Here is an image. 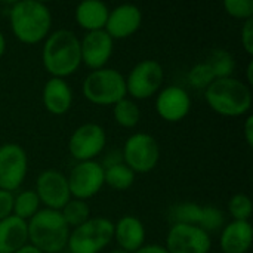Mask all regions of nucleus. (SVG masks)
<instances>
[{"label": "nucleus", "mask_w": 253, "mask_h": 253, "mask_svg": "<svg viewBox=\"0 0 253 253\" xmlns=\"http://www.w3.org/2000/svg\"><path fill=\"white\" fill-rule=\"evenodd\" d=\"M42 61L44 70L56 79L71 76L82 64L80 40L70 30H56L44 39Z\"/></svg>", "instance_id": "1"}, {"label": "nucleus", "mask_w": 253, "mask_h": 253, "mask_svg": "<svg viewBox=\"0 0 253 253\" xmlns=\"http://www.w3.org/2000/svg\"><path fill=\"white\" fill-rule=\"evenodd\" d=\"M13 36L25 44H36L50 34L52 13L49 7L37 0L16 1L9 12Z\"/></svg>", "instance_id": "2"}, {"label": "nucleus", "mask_w": 253, "mask_h": 253, "mask_svg": "<svg viewBox=\"0 0 253 253\" xmlns=\"http://www.w3.org/2000/svg\"><path fill=\"white\" fill-rule=\"evenodd\" d=\"M206 102L218 114L225 117L245 116L252 107L251 87L239 79H216L206 89Z\"/></svg>", "instance_id": "3"}, {"label": "nucleus", "mask_w": 253, "mask_h": 253, "mask_svg": "<svg viewBox=\"0 0 253 253\" xmlns=\"http://www.w3.org/2000/svg\"><path fill=\"white\" fill-rule=\"evenodd\" d=\"M27 227L30 245L42 253H59L67 248L70 227L59 211L40 209L27 222Z\"/></svg>", "instance_id": "4"}, {"label": "nucleus", "mask_w": 253, "mask_h": 253, "mask_svg": "<svg viewBox=\"0 0 253 253\" xmlns=\"http://www.w3.org/2000/svg\"><path fill=\"white\" fill-rule=\"evenodd\" d=\"M82 92L84 98L96 105H114L126 98V80L114 68L95 70L83 82Z\"/></svg>", "instance_id": "5"}, {"label": "nucleus", "mask_w": 253, "mask_h": 253, "mask_svg": "<svg viewBox=\"0 0 253 253\" xmlns=\"http://www.w3.org/2000/svg\"><path fill=\"white\" fill-rule=\"evenodd\" d=\"M114 236V224L107 218H90L76 227L68 237L71 253H99L105 249Z\"/></svg>", "instance_id": "6"}, {"label": "nucleus", "mask_w": 253, "mask_h": 253, "mask_svg": "<svg viewBox=\"0 0 253 253\" xmlns=\"http://www.w3.org/2000/svg\"><path fill=\"white\" fill-rule=\"evenodd\" d=\"M122 159L123 163L135 173H148L160 160V148L154 136L138 132L126 139Z\"/></svg>", "instance_id": "7"}, {"label": "nucleus", "mask_w": 253, "mask_h": 253, "mask_svg": "<svg viewBox=\"0 0 253 253\" xmlns=\"http://www.w3.org/2000/svg\"><path fill=\"white\" fill-rule=\"evenodd\" d=\"M163 67L154 59L138 62L129 73L126 80V92L135 99H147L156 95L163 83Z\"/></svg>", "instance_id": "8"}, {"label": "nucleus", "mask_w": 253, "mask_h": 253, "mask_svg": "<svg viewBox=\"0 0 253 253\" xmlns=\"http://www.w3.org/2000/svg\"><path fill=\"white\" fill-rule=\"evenodd\" d=\"M70 194L77 200H87L96 196L104 184V168L101 163L90 162H79L67 176Z\"/></svg>", "instance_id": "9"}, {"label": "nucleus", "mask_w": 253, "mask_h": 253, "mask_svg": "<svg viewBox=\"0 0 253 253\" xmlns=\"http://www.w3.org/2000/svg\"><path fill=\"white\" fill-rule=\"evenodd\" d=\"M28 172V157L22 147L4 144L0 147V190L13 193L18 190Z\"/></svg>", "instance_id": "10"}, {"label": "nucleus", "mask_w": 253, "mask_h": 253, "mask_svg": "<svg viewBox=\"0 0 253 253\" xmlns=\"http://www.w3.org/2000/svg\"><path fill=\"white\" fill-rule=\"evenodd\" d=\"M107 144V133L96 123L79 126L70 136L68 151L79 162H90L98 157Z\"/></svg>", "instance_id": "11"}, {"label": "nucleus", "mask_w": 253, "mask_h": 253, "mask_svg": "<svg viewBox=\"0 0 253 253\" xmlns=\"http://www.w3.org/2000/svg\"><path fill=\"white\" fill-rule=\"evenodd\" d=\"M165 248L169 253H209L212 240L197 225L173 224L166 236Z\"/></svg>", "instance_id": "12"}, {"label": "nucleus", "mask_w": 253, "mask_h": 253, "mask_svg": "<svg viewBox=\"0 0 253 253\" xmlns=\"http://www.w3.org/2000/svg\"><path fill=\"white\" fill-rule=\"evenodd\" d=\"M34 191L40 203L52 211H61L71 200L67 176L52 169L44 170L37 176Z\"/></svg>", "instance_id": "13"}, {"label": "nucleus", "mask_w": 253, "mask_h": 253, "mask_svg": "<svg viewBox=\"0 0 253 253\" xmlns=\"http://www.w3.org/2000/svg\"><path fill=\"white\" fill-rule=\"evenodd\" d=\"M114 40L107 34L105 30L90 31L80 40L82 62L90 70L105 68V64L113 55Z\"/></svg>", "instance_id": "14"}, {"label": "nucleus", "mask_w": 253, "mask_h": 253, "mask_svg": "<svg viewBox=\"0 0 253 253\" xmlns=\"http://www.w3.org/2000/svg\"><path fill=\"white\" fill-rule=\"evenodd\" d=\"M191 110V98L181 86L165 87L156 99V111L169 123H178L184 120Z\"/></svg>", "instance_id": "15"}, {"label": "nucleus", "mask_w": 253, "mask_h": 253, "mask_svg": "<svg viewBox=\"0 0 253 253\" xmlns=\"http://www.w3.org/2000/svg\"><path fill=\"white\" fill-rule=\"evenodd\" d=\"M142 24V12L138 6L125 3L108 13V19L105 24V31L107 34L114 40L120 39H127L133 36Z\"/></svg>", "instance_id": "16"}, {"label": "nucleus", "mask_w": 253, "mask_h": 253, "mask_svg": "<svg viewBox=\"0 0 253 253\" xmlns=\"http://www.w3.org/2000/svg\"><path fill=\"white\" fill-rule=\"evenodd\" d=\"M253 242V230L249 221H233L224 225L219 246L224 253H248Z\"/></svg>", "instance_id": "17"}, {"label": "nucleus", "mask_w": 253, "mask_h": 253, "mask_svg": "<svg viewBox=\"0 0 253 253\" xmlns=\"http://www.w3.org/2000/svg\"><path fill=\"white\" fill-rule=\"evenodd\" d=\"M120 249L129 253L136 252L145 243V227L144 224L132 216L126 215L114 224V236H113Z\"/></svg>", "instance_id": "18"}, {"label": "nucleus", "mask_w": 253, "mask_h": 253, "mask_svg": "<svg viewBox=\"0 0 253 253\" xmlns=\"http://www.w3.org/2000/svg\"><path fill=\"white\" fill-rule=\"evenodd\" d=\"M73 104V90L64 79L50 77L43 87V105L55 116L65 114Z\"/></svg>", "instance_id": "19"}, {"label": "nucleus", "mask_w": 253, "mask_h": 253, "mask_svg": "<svg viewBox=\"0 0 253 253\" xmlns=\"http://www.w3.org/2000/svg\"><path fill=\"white\" fill-rule=\"evenodd\" d=\"M28 242L27 222L15 215L0 221V253H15Z\"/></svg>", "instance_id": "20"}, {"label": "nucleus", "mask_w": 253, "mask_h": 253, "mask_svg": "<svg viewBox=\"0 0 253 253\" xmlns=\"http://www.w3.org/2000/svg\"><path fill=\"white\" fill-rule=\"evenodd\" d=\"M108 13H110V9L104 1L84 0L77 4L74 16H76L77 24L83 30L90 33V31H99L105 28Z\"/></svg>", "instance_id": "21"}, {"label": "nucleus", "mask_w": 253, "mask_h": 253, "mask_svg": "<svg viewBox=\"0 0 253 253\" xmlns=\"http://www.w3.org/2000/svg\"><path fill=\"white\" fill-rule=\"evenodd\" d=\"M135 182V172L130 170L123 162L104 169V184L116 191H126Z\"/></svg>", "instance_id": "22"}, {"label": "nucleus", "mask_w": 253, "mask_h": 253, "mask_svg": "<svg viewBox=\"0 0 253 253\" xmlns=\"http://www.w3.org/2000/svg\"><path fill=\"white\" fill-rule=\"evenodd\" d=\"M206 62L211 65V68H212V71H213L216 79L231 77L234 70H236V59H234V56L228 50L221 49V47L213 49L209 53V58L206 59Z\"/></svg>", "instance_id": "23"}, {"label": "nucleus", "mask_w": 253, "mask_h": 253, "mask_svg": "<svg viewBox=\"0 0 253 253\" xmlns=\"http://www.w3.org/2000/svg\"><path fill=\"white\" fill-rule=\"evenodd\" d=\"M113 114H114V120L117 122V125L126 129L135 127L141 120L139 107L136 105V102L127 98H123L122 101L113 105Z\"/></svg>", "instance_id": "24"}, {"label": "nucleus", "mask_w": 253, "mask_h": 253, "mask_svg": "<svg viewBox=\"0 0 253 253\" xmlns=\"http://www.w3.org/2000/svg\"><path fill=\"white\" fill-rule=\"evenodd\" d=\"M40 211V200L34 190L19 193L13 199V215L22 221H30Z\"/></svg>", "instance_id": "25"}, {"label": "nucleus", "mask_w": 253, "mask_h": 253, "mask_svg": "<svg viewBox=\"0 0 253 253\" xmlns=\"http://www.w3.org/2000/svg\"><path fill=\"white\" fill-rule=\"evenodd\" d=\"M61 215L68 227H79L90 219V208L86 202L71 199L61 211Z\"/></svg>", "instance_id": "26"}, {"label": "nucleus", "mask_w": 253, "mask_h": 253, "mask_svg": "<svg viewBox=\"0 0 253 253\" xmlns=\"http://www.w3.org/2000/svg\"><path fill=\"white\" fill-rule=\"evenodd\" d=\"M202 216V206L193 202H185L173 206L170 209L169 218L173 224H187V225H199Z\"/></svg>", "instance_id": "27"}, {"label": "nucleus", "mask_w": 253, "mask_h": 253, "mask_svg": "<svg viewBox=\"0 0 253 253\" xmlns=\"http://www.w3.org/2000/svg\"><path fill=\"white\" fill-rule=\"evenodd\" d=\"M215 80H216V77H215L211 65L206 61L196 64L188 71V82L196 89H205L206 90Z\"/></svg>", "instance_id": "28"}, {"label": "nucleus", "mask_w": 253, "mask_h": 253, "mask_svg": "<svg viewBox=\"0 0 253 253\" xmlns=\"http://www.w3.org/2000/svg\"><path fill=\"white\" fill-rule=\"evenodd\" d=\"M224 225H225V216L221 209L215 206H202V216L197 227H200L203 231L209 234L224 228Z\"/></svg>", "instance_id": "29"}, {"label": "nucleus", "mask_w": 253, "mask_h": 253, "mask_svg": "<svg viewBox=\"0 0 253 253\" xmlns=\"http://www.w3.org/2000/svg\"><path fill=\"white\" fill-rule=\"evenodd\" d=\"M228 211L234 221H249L252 216V200L246 194H234L228 202Z\"/></svg>", "instance_id": "30"}, {"label": "nucleus", "mask_w": 253, "mask_h": 253, "mask_svg": "<svg viewBox=\"0 0 253 253\" xmlns=\"http://www.w3.org/2000/svg\"><path fill=\"white\" fill-rule=\"evenodd\" d=\"M224 9L236 19L248 21L253 18V0H225Z\"/></svg>", "instance_id": "31"}, {"label": "nucleus", "mask_w": 253, "mask_h": 253, "mask_svg": "<svg viewBox=\"0 0 253 253\" xmlns=\"http://www.w3.org/2000/svg\"><path fill=\"white\" fill-rule=\"evenodd\" d=\"M13 193L0 190V221L13 215Z\"/></svg>", "instance_id": "32"}, {"label": "nucleus", "mask_w": 253, "mask_h": 253, "mask_svg": "<svg viewBox=\"0 0 253 253\" xmlns=\"http://www.w3.org/2000/svg\"><path fill=\"white\" fill-rule=\"evenodd\" d=\"M242 44L245 47V50L248 52V55H253V18L245 21L243 27H242Z\"/></svg>", "instance_id": "33"}, {"label": "nucleus", "mask_w": 253, "mask_h": 253, "mask_svg": "<svg viewBox=\"0 0 253 253\" xmlns=\"http://www.w3.org/2000/svg\"><path fill=\"white\" fill-rule=\"evenodd\" d=\"M245 141L249 147H253V116H248L245 126H243Z\"/></svg>", "instance_id": "34"}, {"label": "nucleus", "mask_w": 253, "mask_h": 253, "mask_svg": "<svg viewBox=\"0 0 253 253\" xmlns=\"http://www.w3.org/2000/svg\"><path fill=\"white\" fill-rule=\"evenodd\" d=\"M133 253H169L166 251L165 246L160 245H144L141 249H138L136 252Z\"/></svg>", "instance_id": "35"}, {"label": "nucleus", "mask_w": 253, "mask_h": 253, "mask_svg": "<svg viewBox=\"0 0 253 253\" xmlns=\"http://www.w3.org/2000/svg\"><path fill=\"white\" fill-rule=\"evenodd\" d=\"M15 253H42L37 248H34L33 245H30V243H27L25 246H22L19 251H16Z\"/></svg>", "instance_id": "36"}, {"label": "nucleus", "mask_w": 253, "mask_h": 253, "mask_svg": "<svg viewBox=\"0 0 253 253\" xmlns=\"http://www.w3.org/2000/svg\"><path fill=\"white\" fill-rule=\"evenodd\" d=\"M246 76H248V86L253 84V61H249L248 68H246Z\"/></svg>", "instance_id": "37"}, {"label": "nucleus", "mask_w": 253, "mask_h": 253, "mask_svg": "<svg viewBox=\"0 0 253 253\" xmlns=\"http://www.w3.org/2000/svg\"><path fill=\"white\" fill-rule=\"evenodd\" d=\"M4 50H6V40H4L3 33L0 31V58L4 55Z\"/></svg>", "instance_id": "38"}, {"label": "nucleus", "mask_w": 253, "mask_h": 253, "mask_svg": "<svg viewBox=\"0 0 253 253\" xmlns=\"http://www.w3.org/2000/svg\"><path fill=\"white\" fill-rule=\"evenodd\" d=\"M110 253H129V252H126V251H123V249H120V248H116V249H113Z\"/></svg>", "instance_id": "39"}]
</instances>
